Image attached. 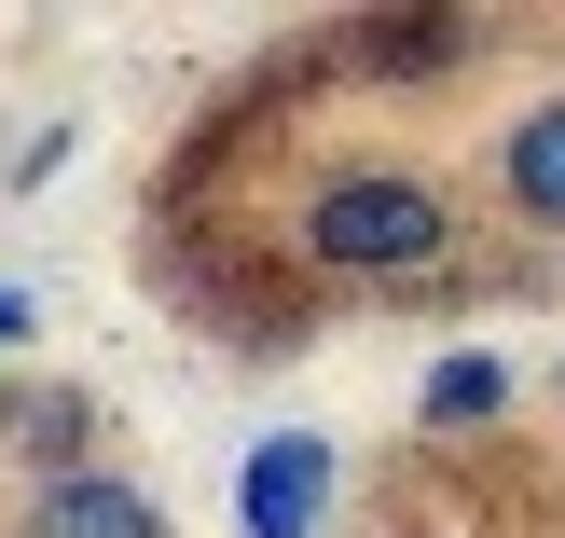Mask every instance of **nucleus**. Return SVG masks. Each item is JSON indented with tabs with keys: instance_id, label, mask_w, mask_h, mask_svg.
Listing matches in <instances>:
<instances>
[{
	"instance_id": "5",
	"label": "nucleus",
	"mask_w": 565,
	"mask_h": 538,
	"mask_svg": "<svg viewBox=\"0 0 565 538\" xmlns=\"http://www.w3.org/2000/svg\"><path fill=\"white\" fill-rule=\"evenodd\" d=\"M469 414H497V359H441L428 373V429H469Z\"/></svg>"
},
{
	"instance_id": "4",
	"label": "nucleus",
	"mask_w": 565,
	"mask_h": 538,
	"mask_svg": "<svg viewBox=\"0 0 565 538\" xmlns=\"http://www.w3.org/2000/svg\"><path fill=\"white\" fill-rule=\"evenodd\" d=\"M497 180H511V208H524V221H565V97H539V110L511 125Z\"/></svg>"
},
{
	"instance_id": "2",
	"label": "nucleus",
	"mask_w": 565,
	"mask_h": 538,
	"mask_svg": "<svg viewBox=\"0 0 565 538\" xmlns=\"http://www.w3.org/2000/svg\"><path fill=\"white\" fill-rule=\"evenodd\" d=\"M318 497H331V442L276 429L263 456H248V484H235V525L248 538H318Z\"/></svg>"
},
{
	"instance_id": "1",
	"label": "nucleus",
	"mask_w": 565,
	"mask_h": 538,
	"mask_svg": "<svg viewBox=\"0 0 565 538\" xmlns=\"http://www.w3.org/2000/svg\"><path fill=\"white\" fill-rule=\"evenodd\" d=\"M441 235H456V208H441L428 180H331L318 193V249L331 263H441Z\"/></svg>"
},
{
	"instance_id": "3",
	"label": "nucleus",
	"mask_w": 565,
	"mask_h": 538,
	"mask_svg": "<svg viewBox=\"0 0 565 538\" xmlns=\"http://www.w3.org/2000/svg\"><path fill=\"white\" fill-rule=\"evenodd\" d=\"M28 538H166V525H152V497H138V484H110V470H70V484H42Z\"/></svg>"
}]
</instances>
